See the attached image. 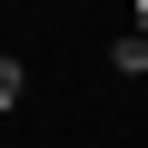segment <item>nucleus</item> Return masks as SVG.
<instances>
[{"instance_id":"obj_1","label":"nucleus","mask_w":148,"mask_h":148,"mask_svg":"<svg viewBox=\"0 0 148 148\" xmlns=\"http://www.w3.org/2000/svg\"><path fill=\"white\" fill-rule=\"evenodd\" d=\"M109 69H119V79H148V40L119 30V40H109Z\"/></svg>"},{"instance_id":"obj_2","label":"nucleus","mask_w":148,"mask_h":148,"mask_svg":"<svg viewBox=\"0 0 148 148\" xmlns=\"http://www.w3.org/2000/svg\"><path fill=\"white\" fill-rule=\"evenodd\" d=\"M20 89H30V69H20V59H0V109H20Z\"/></svg>"},{"instance_id":"obj_3","label":"nucleus","mask_w":148,"mask_h":148,"mask_svg":"<svg viewBox=\"0 0 148 148\" xmlns=\"http://www.w3.org/2000/svg\"><path fill=\"white\" fill-rule=\"evenodd\" d=\"M128 30H138V40H148V0H138V10H128Z\"/></svg>"}]
</instances>
